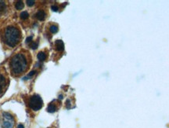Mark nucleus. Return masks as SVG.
Returning <instances> with one entry per match:
<instances>
[{"label": "nucleus", "instance_id": "f257e3e1", "mask_svg": "<svg viewBox=\"0 0 169 128\" xmlns=\"http://www.w3.org/2000/svg\"><path fill=\"white\" fill-rule=\"evenodd\" d=\"M31 62V57L28 52H20L12 57L10 61V70L14 76H20L29 68Z\"/></svg>", "mask_w": 169, "mask_h": 128}, {"label": "nucleus", "instance_id": "f03ea898", "mask_svg": "<svg viewBox=\"0 0 169 128\" xmlns=\"http://www.w3.org/2000/svg\"><path fill=\"white\" fill-rule=\"evenodd\" d=\"M21 33L20 29L16 26H9L5 29L3 34V40L10 47H16L20 43Z\"/></svg>", "mask_w": 169, "mask_h": 128}, {"label": "nucleus", "instance_id": "7ed1b4c3", "mask_svg": "<svg viewBox=\"0 0 169 128\" xmlns=\"http://www.w3.org/2000/svg\"><path fill=\"white\" fill-rule=\"evenodd\" d=\"M29 105H30V108L32 110H34V111H38V110L42 108V105H43V102H42V98L38 94L33 95L30 98Z\"/></svg>", "mask_w": 169, "mask_h": 128}, {"label": "nucleus", "instance_id": "20e7f679", "mask_svg": "<svg viewBox=\"0 0 169 128\" xmlns=\"http://www.w3.org/2000/svg\"><path fill=\"white\" fill-rule=\"evenodd\" d=\"M2 127L3 128H13L14 125V119L8 112H4L2 114Z\"/></svg>", "mask_w": 169, "mask_h": 128}, {"label": "nucleus", "instance_id": "39448f33", "mask_svg": "<svg viewBox=\"0 0 169 128\" xmlns=\"http://www.w3.org/2000/svg\"><path fill=\"white\" fill-rule=\"evenodd\" d=\"M6 86H7V79L3 74L0 73V96L6 90Z\"/></svg>", "mask_w": 169, "mask_h": 128}, {"label": "nucleus", "instance_id": "423d86ee", "mask_svg": "<svg viewBox=\"0 0 169 128\" xmlns=\"http://www.w3.org/2000/svg\"><path fill=\"white\" fill-rule=\"evenodd\" d=\"M55 46H56V50L58 51H63L64 50V43L62 40H60V39L56 40L55 42Z\"/></svg>", "mask_w": 169, "mask_h": 128}, {"label": "nucleus", "instance_id": "0eeeda50", "mask_svg": "<svg viewBox=\"0 0 169 128\" xmlns=\"http://www.w3.org/2000/svg\"><path fill=\"white\" fill-rule=\"evenodd\" d=\"M35 17L38 20H44L46 18V13L43 10H38L35 14Z\"/></svg>", "mask_w": 169, "mask_h": 128}, {"label": "nucleus", "instance_id": "6e6552de", "mask_svg": "<svg viewBox=\"0 0 169 128\" xmlns=\"http://www.w3.org/2000/svg\"><path fill=\"white\" fill-rule=\"evenodd\" d=\"M6 6L5 2H3V1H0V16L4 14L5 11H6Z\"/></svg>", "mask_w": 169, "mask_h": 128}, {"label": "nucleus", "instance_id": "1a4fd4ad", "mask_svg": "<svg viewBox=\"0 0 169 128\" xmlns=\"http://www.w3.org/2000/svg\"><path fill=\"white\" fill-rule=\"evenodd\" d=\"M37 57H38V59L39 60V61H43L46 59L47 56L44 52H39V53H38V55H37Z\"/></svg>", "mask_w": 169, "mask_h": 128}, {"label": "nucleus", "instance_id": "9d476101", "mask_svg": "<svg viewBox=\"0 0 169 128\" xmlns=\"http://www.w3.org/2000/svg\"><path fill=\"white\" fill-rule=\"evenodd\" d=\"M15 6H16V10H22V9L24 8V2H23L22 1H17V2H16Z\"/></svg>", "mask_w": 169, "mask_h": 128}, {"label": "nucleus", "instance_id": "9b49d317", "mask_svg": "<svg viewBox=\"0 0 169 128\" xmlns=\"http://www.w3.org/2000/svg\"><path fill=\"white\" fill-rule=\"evenodd\" d=\"M47 111H48L49 112H51V113L55 112L56 111V105H53V104H50V105L48 106V108H47Z\"/></svg>", "mask_w": 169, "mask_h": 128}, {"label": "nucleus", "instance_id": "f8f14e48", "mask_svg": "<svg viewBox=\"0 0 169 128\" xmlns=\"http://www.w3.org/2000/svg\"><path fill=\"white\" fill-rule=\"evenodd\" d=\"M29 17V14H28V13L26 12V11H24L20 14V18L22 19V20H26Z\"/></svg>", "mask_w": 169, "mask_h": 128}, {"label": "nucleus", "instance_id": "ddd939ff", "mask_svg": "<svg viewBox=\"0 0 169 128\" xmlns=\"http://www.w3.org/2000/svg\"><path fill=\"white\" fill-rule=\"evenodd\" d=\"M49 31L52 33H56L58 32V27L56 25H51L50 28H49Z\"/></svg>", "mask_w": 169, "mask_h": 128}, {"label": "nucleus", "instance_id": "4468645a", "mask_svg": "<svg viewBox=\"0 0 169 128\" xmlns=\"http://www.w3.org/2000/svg\"><path fill=\"white\" fill-rule=\"evenodd\" d=\"M29 47L33 50L36 49L37 47H38V43L36 42H31V43H29Z\"/></svg>", "mask_w": 169, "mask_h": 128}, {"label": "nucleus", "instance_id": "2eb2a0df", "mask_svg": "<svg viewBox=\"0 0 169 128\" xmlns=\"http://www.w3.org/2000/svg\"><path fill=\"white\" fill-rule=\"evenodd\" d=\"M27 4H28V6H34V3H35V2H34V0H27Z\"/></svg>", "mask_w": 169, "mask_h": 128}, {"label": "nucleus", "instance_id": "dca6fc26", "mask_svg": "<svg viewBox=\"0 0 169 128\" xmlns=\"http://www.w3.org/2000/svg\"><path fill=\"white\" fill-rule=\"evenodd\" d=\"M32 42V36H30V37H28L26 39V43H31Z\"/></svg>", "mask_w": 169, "mask_h": 128}, {"label": "nucleus", "instance_id": "f3484780", "mask_svg": "<svg viewBox=\"0 0 169 128\" xmlns=\"http://www.w3.org/2000/svg\"><path fill=\"white\" fill-rule=\"evenodd\" d=\"M51 9H52V10H53V11H55V12H56V11H58V7H57V6H54V5L51 6Z\"/></svg>", "mask_w": 169, "mask_h": 128}, {"label": "nucleus", "instance_id": "a211bd4d", "mask_svg": "<svg viewBox=\"0 0 169 128\" xmlns=\"http://www.w3.org/2000/svg\"><path fill=\"white\" fill-rule=\"evenodd\" d=\"M35 73H36V71H31L30 73L28 74V77H31V76H33Z\"/></svg>", "mask_w": 169, "mask_h": 128}, {"label": "nucleus", "instance_id": "6ab92c4d", "mask_svg": "<svg viewBox=\"0 0 169 128\" xmlns=\"http://www.w3.org/2000/svg\"><path fill=\"white\" fill-rule=\"evenodd\" d=\"M24 125H22V124H19L18 125V128H24Z\"/></svg>", "mask_w": 169, "mask_h": 128}, {"label": "nucleus", "instance_id": "aec40b11", "mask_svg": "<svg viewBox=\"0 0 169 128\" xmlns=\"http://www.w3.org/2000/svg\"><path fill=\"white\" fill-rule=\"evenodd\" d=\"M62 97H63L62 95H60V98H60V99H62V98H63Z\"/></svg>", "mask_w": 169, "mask_h": 128}]
</instances>
